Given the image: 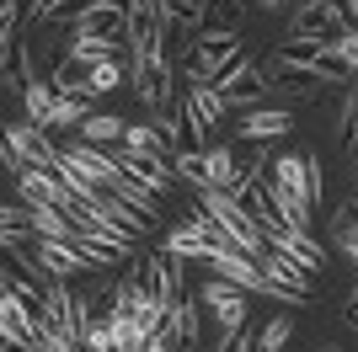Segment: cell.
Here are the masks:
<instances>
[{"label":"cell","instance_id":"17","mask_svg":"<svg viewBox=\"0 0 358 352\" xmlns=\"http://www.w3.org/2000/svg\"><path fill=\"white\" fill-rule=\"evenodd\" d=\"M187 107H193L198 117H203V123H220L224 112H230V107H224V96L220 91H214V80H193V75H187Z\"/></svg>","mask_w":358,"mask_h":352},{"label":"cell","instance_id":"35","mask_svg":"<svg viewBox=\"0 0 358 352\" xmlns=\"http://www.w3.org/2000/svg\"><path fill=\"white\" fill-rule=\"evenodd\" d=\"M327 352H343V347H327Z\"/></svg>","mask_w":358,"mask_h":352},{"label":"cell","instance_id":"10","mask_svg":"<svg viewBox=\"0 0 358 352\" xmlns=\"http://www.w3.org/2000/svg\"><path fill=\"white\" fill-rule=\"evenodd\" d=\"M118 166H123L129 176H134L139 187H150L155 198L177 187V166H171V161H161V155H134V149H123V145H118Z\"/></svg>","mask_w":358,"mask_h":352},{"label":"cell","instance_id":"29","mask_svg":"<svg viewBox=\"0 0 358 352\" xmlns=\"http://www.w3.org/2000/svg\"><path fill=\"white\" fill-rule=\"evenodd\" d=\"M203 11H209V27H241V0H203Z\"/></svg>","mask_w":358,"mask_h":352},{"label":"cell","instance_id":"28","mask_svg":"<svg viewBox=\"0 0 358 352\" xmlns=\"http://www.w3.org/2000/svg\"><path fill=\"white\" fill-rule=\"evenodd\" d=\"M289 337H294V321H289V315H273V321L262 325V337H257V352H284Z\"/></svg>","mask_w":358,"mask_h":352},{"label":"cell","instance_id":"15","mask_svg":"<svg viewBox=\"0 0 358 352\" xmlns=\"http://www.w3.org/2000/svg\"><path fill=\"white\" fill-rule=\"evenodd\" d=\"M161 22H166V38H182V43H193L198 32H203V22H209V11H203L198 0H166Z\"/></svg>","mask_w":358,"mask_h":352},{"label":"cell","instance_id":"19","mask_svg":"<svg viewBox=\"0 0 358 352\" xmlns=\"http://www.w3.org/2000/svg\"><path fill=\"white\" fill-rule=\"evenodd\" d=\"M331 240L343 246V256L358 267V203H343L331 214Z\"/></svg>","mask_w":358,"mask_h":352},{"label":"cell","instance_id":"27","mask_svg":"<svg viewBox=\"0 0 358 352\" xmlns=\"http://www.w3.org/2000/svg\"><path fill=\"white\" fill-rule=\"evenodd\" d=\"M337 133H343V139H353V133H358V75L343 86V107H337Z\"/></svg>","mask_w":358,"mask_h":352},{"label":"cell","instance_id":"13","mask_svg":"<svg viewBox=\"0 0 358 352\" xmlns=\"http://www.w3.org/2000/svg\"><path fill=\"white\" fill-rule=\"evenodd\" d=\"M262 70H268V80H273L278 91H294V96H310L315 86H327V80H321V70H310V64H294V59H278V54H273Z\"/></svg>","mask_w":358,"mask_h":352},{"label":"cell","instance_id":"11","mask_svg":"<svg viewBox=\"0 0 358 352\" xmlns=\"http://www.w3.org/2000/svg\"><path fill=\"white\" fill-rule=\"evenodd\" d=\"M273 187H284L289 198H299V203H321V192H315V176H310V161L305 155H278L273 161Z\"/></svg>","mask_w":358,"mask_h":352},{"label":"cell","instance_id":"25","mask_svg":"<svg viewBox=\"0 0 358 352\" xmlns=\"http://www.w3.org/2000/svg\"><path fill=\"white\" fill-rule=\"evenodd\" d=\"M86 86H91V96H102V91H118V86H123V64H118V59L86 64Z\"/></svg>","mask_w":358,"mask_h":352},{"label":"cell","instance_id":"5","mask_svg":"<svg viewBox=\"0 0 358 352\" xmlns=\"http://www.w3.org/2000/svg\"><path fill=\"white\" fill-rule=\"evenodd\" d=\"M139 278H145V293L155 299V305H177L182 299V256H139Z\"/></svg>","mask_w":358,"mask_h":352},{"label":"cell","instance_id":"34","mask_svg":"<svg viewBox=\"0 0 358 352\" xmlns=\"http://www.w3.org/2000/svg\"><path fill=\"white\" fill-rule=\"evenodd\" d=\"M348 11H353V22H358V0H348Z\"/></svg>","mask_w":358,"mask_h":352},{"label":"cell","instance_id":"7","mask_svg":"<svg viewBox=\"0 0 358 352\" xmlns=\"http://www.w3.org/2000/svg\"><path fill=\"white\" fill-rule=\"evenodd\" d=\"M22 102H27V123H38V129H48V123H54L59 86H54V80H43V75L32 70L27 48H22Z\"/></svg>","mask_w":358,"mask_h":352},{"label":"cell","instance_id":"6","mask_svg":"<svg viewBox=\"0 0 358 352\" xmlns=\"http://www.w3.org/2000/svg\"><path fill=\"white\" fill-rule=\"evenodd\" d=\"M6 145L27 166H43V171H59L64 166V149H54V139H48L38 123H11V129H6Z\"/></svg>","mask_w":358,"mask_h":352},{"label":"cell","instance_id":"31","mask_svg":"<svg viewBox=\"0 0 358 352\" xmlns=\"http://www.w3.org/2000/svg\"><path fill=\"white\" fill-rule=\"evenodd\" d=\"M331 48H337V59H343L348 70L358 75V27H348L343 38H331Z\"/></svg>","mask_w":358,"mask_h":352},{"label":"cell","instance_id":"3","mask_svg":"<svg viewBox=\"0 0 358 352\" xmlns=\"http://www.w3.org/2000/svg\"><path fill=\"white\" fill-rule=\"evenodd\" d=\"M129 75H134V96H139L155 117L177 102V96H171V64H166V54H134Z\"/></svg>","mask_w":358,"mask_h":352},{"label":"cell","instance_id":"32","mask_svg":"<svg viewBox=\"0 0 358 352\" xmlns=\"http://www.w3.org/2000/svg\"><path fill=\"white\" fill-rule=\"evenodd\" d=\"M224 352H257V342H252V337H241V331H236V337H224Z\"/></svg>","mask_w":358,"mask_h":352},{"label":"cell","instance_id":"9","mask_svg":"<svg viewBox=\"0 0 358 352\" xmlns=\"http://www.w3.org/2000/svg\"><path fill=\"white\" fill-rule=\"evenodd\" d=\"M284 133H294V112L289 107H252L236 123V139H252V145H268V139H284Z\"/></svg>","mask_w":358,"mask_h":352},{"label":"cell","instance_id":"22","mask_svg":"<svg viewBox=\"0 0 358 352\" xmlns=\"http://www.w3.org/2000/svg\"><path fill=\"white\" fill-rule=\"evenodd\" d=\"M209 235H198V230H187V224H182V230H171L166 235V251H171V256H182V262H187V256H193V262H203V256H209Z\"/></svg>","mask_w":358,"mask_h":352},{"label":"cell","instance_id":"36","mask_svg":"<svg viewBox=\"0 0 358 352\" xmlns=\"http://www.w3.org/2000/svg\"><path fill=\"white\" fill-rule=\"evenodd\" d=\"M353 166H358V155H353Z\"/></svg>","mask_w":358,"mask_h":352},{"label":"cell","instance_id":"23","mask_svg":"<svg viewBox=\"0 0 358 352\" xmlns=\"http://www.w3.org/2000/svg\"><path fill=\"white\" fill-rule=\"evenodd\" d=\"M171 325H177L182 352H198V305L193 299H177V305H171Z\"/></svg>","mask_w":358,"mask_h":352},{"label":"cell","instance_id":"20","mask_svg":"<svg viewBox=\"0 0 358 352\" xmlns=\"http://www.w3.org/2000/svg\"><path fill=\"white\" fill-rule=\"evenodd\" d=\"M113 38H91V32H75L70 38V48H64V59L70 64H102V59H113Z\"/></svg>","mask_w":358,"mask_h":352},{"label":"cell","instance_id":"26","mask_svg":"<svg viewBox=\"0 0 358 352\" xmlns=\"http://www.w3.org/2000/svg\"><path fill=\"white\" fill-rule=\"evenodd\" d=\"M86 117H91L86 96H59V107H54V123H48V129H80Z\"/></svg>","mask_w":358,"mask_h":352},{"label":"cell","instance_id":"33","mask_svg":"<svg viewBox=\"0 0 358 352\" xmlns=\"http://www.w3.org/2000/svg\"><path fill=\"white\" fill-rule=\"evenodd\" d=\"M262 11H284V6H299V0H257Z\"/></svg>","mask_w":358,"mask_h":352},{"label":"cell","instance_id":"8","mask_svg":"<svg viewBox=\"0 0 358 352\" xmlns=\"http://www.w3.org/2000/svg\"><path fill=\"white\" fill-rule=\"evenodd\" d=\"M86 267L91 262H86V251L75 246V240H48V235L38 240V272H43L48 283H70L75 272H86Z\"/></svg>","mask_w":358,"mask_h":352},{"label":"cell","instance_id":"30","mask_svg":"<svg viewBox=\"0 0 358 352\" xmlns=\"http://www.w3.org/2000/svg\"><path fill=\"white\" fill-rule=\"evenodd\" d=\"M171 166H177V176H187L193 187H203V182H209V176H203V155H193V149H177V155H171Z\"/></svg>","mask_w":358,"mask_h":352},{"label":"cell","instance_id":"14","mask_svg":"<svg viewBox=\"0 0 358 352\" xmlns=\"http://www.w3.org/2000/svg\"><path fill=\"white\" fill-rule=\"evenodd\" d=\"M70 32H91V38H113V43H129V11H118V6H96V11L75 16Z\"/></svg>","mask_w":358,"mask_h":352},{"label":"cell","instance_id":"1","mask_svg":"<svg viewBox=\"0 0 358 352\" xmlns=\"http://www.w3.org/2000/svg\"><path fill=\"white\" fill-rule=\"evenodd\" d=\"M236 59H241V32H230V27H203V32L193 38V54H187V75H193V80H220Z\"/></svg>","mask_w":358,"mask_h":352},{"label":"cell","instance_id":"4","mask_svg":"<svg viewBox=\"0 0 358 352\" xmlns=\"http://www.w3.org/2000/svg\"><path fill=\"white\" fill-rule=\"evenodd\" d=\"M198 299L214 309V321H220L224 337H236L241 325H246V309H252V305H246V288H241V283L214 278V283H203V293H198Z\"/></svg>","mask_w":358,"mask_h":352},{"label":"cell","instance_id":"2","mask_svg":"<svg viewBox=\"0 0 358 352\" xmlns=\"http://www.w3.org/2000/svg\"><path fill=\"white\" fill-rule=\"evenodd\" d=\"M268 70H262V64H252V59L241 54L236 64H230V70L220 75V80H214V91H220L224 96V107H236V112H252V107H268Z\"/></svg>","mask_w":358,"mask_h":352},{"label":"cell","instance_id":"16","mask_svg":"<svg viewBox=\"0 0 358 352\" xmlns=\"http://www.w3.org/2000/svg\"><path fill=\"white\" fill-rule=\"evenodd\" d=\"M257 267H262V272H268V278L278 283V288L310 293V272H305V267H299L294 256H284V251H278V246H273V251H268V256H262V262H257Z\"/></svg>","mask_w":358,"mask_h":352},{"label":"cell","instance_id":"18","mask_svg":"<svg viewBox=\"0 0 358 352\" xmlns=\"http://www.w3.org/2000/svg\"><path fill=\"white\" fill-rule=\"evenodd\" d=\"M123 133H129V123H123V117H113V112H91L86 123H80V139H86V145H123Z\"/></svg>","mask_w":358,"mask_h":352},{"label":"cell","instance_id":"12","mask_svg":"<svg viewBox=\"0 0 358 352\" xmlns=\"http://www.w3.org/2000/svg\"><path fill=\"white\" fill-rule=\"evenodd\" d=\"M203 187H220V192H230V198H246V182H241V166H236V149H224V145H214V149H203Z\"/></svg>","mask_w":358,"mask_h":352},{"label":"cell","instance_id":"24","mask_svg":"<svg viewBox=\"0 0 358 352\" xmlns=\"http://www.w3.org/2000/svg\"><path fill=\"white\" fill-rule=\"evenodd\" d=\"M123 149H134V155H161L166 149V133L150 129V123H129V133H123Z\"/></svg>","mask_w":358,"mask_h":352},{"label":"cell","instance_id":"21","mask_svg":"<svg viewBox=\"0 0 358 352\" xmlns=\"http://www.w3.org/2000/svg\"><path fill=\"white\" fill-rule=\"evenodd\" d=\"M145 305H150V293H145V278H139V272L113 283V309H118V315H139Z\"/></svg>","mask_w":358,"mask_h":352}]
</instances>
